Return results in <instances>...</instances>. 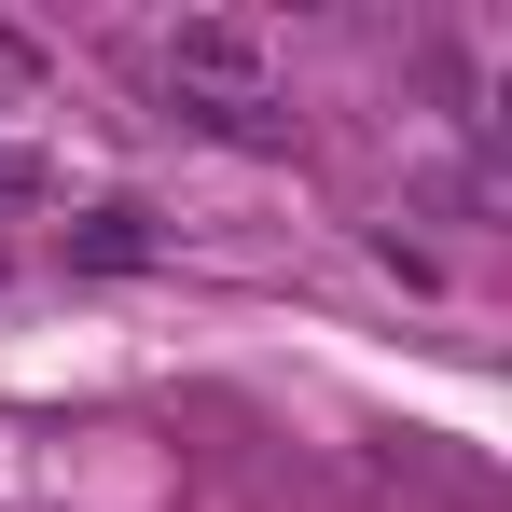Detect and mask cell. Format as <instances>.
I'll return each mask as SVG.
<instances>
[{"label": "cell", "mask_w": 512, "mask_h": 512, "mask_svg": "<svg viewBox=\"0 0 512 512\" xmlns=\"http://www.w3.org/2000/svg\"><path fill=\"white\" fill-rule=\"evenodd\" d=\"M180 70H194V84H222V111H250L263 42H250V28H180Z\"/></svg>", "instance_id": "6da1fadb"}]
</instances>
